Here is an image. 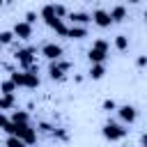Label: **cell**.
I'll return each instance as SVG.
<instances>
[{"label": "cell", "mask_w": 147, "mask_h": 147, "mask_svg": "<svg viewBox=\"0 0 147 147\" xmlns=\"http://www.w3.org/2000/svg\"><path fill=\"white\" fill-rule=\"evenodd\" d=\"M5 133H9V136H16V138H21L25 145H32V142H37V131L30 126V122H18V124H14V122H9V126L5 129Z\"/></svg>", "instance_id": "6da1fadb"}, {"label": "cell", "mask_w": 147, "mask_h": 147, "mask_svg": "<svg viewBox=\"0 0 147 147\" xmlns=\"http://www.w3.org/2000/svg\"><path fill=\"white\" fill-rule=\"evenodd\" d=\"M87 60L90 64H101L108 60V41L106 39H94L92 46L87 48Z\"/></svg>", "instance_id": "7a4b0ae2"}, {"label": "cell", "mask_w": 147, "mask_h": 147, "mask_svg": "<svg viewBox=\"0 0 147 147\" xmlns=\"http://www.w3.org/2000/svg\"><path fill=\"white\" fill-rule=\"evenodd\" d=\"M34 55H37V48H18L16 53H14V57H16V62L21 64V69L23 71H37V64H34Z\"/></svg>", "instance_id": "3957f363"}, {"label": "cell", "mask_w": 147, "mask_h": 147, "mask_svg": "<svg viewBox=\"0 0 147 147\" xmlns=\"http://www.w3.org/2000/svg\"><path fill=\"white\" fill-rule=\"evenodd\" d=\"M101 133H103V138L110 140V142H119V140L126 138V129H124L122 124H117V122H106L103 129H101Z\"/></svg>", "instance_id": "277c9868"}, {"label": "cell", "mask_w": 147, "mask_h": 147, "mask_svg": "<svg viewBox=\"0 0 147 147\" xmlns=\"http://www.w3.org/2000/svg\"><path fill=\"white\" fill-rule=\"evenodd\" d=\"M69 67H71V62H67V60H53L51 64H48V78L51 80H62L64 78V74L69 71Z\"/></svg>", "instance_id": "5b68a950"}, {"label": "cell", "mask_w": 147, "mask_h": 147, "mask_svg": "<svg viewBox=\"0 0 147 147\" xmlns=\"http://www.w3.org/2000/svg\"><path fill=\"white\" fill-rule=\"evenodd\" d=\"M115 110H117V115H119V119H122L124 124H133V122L138 119V108H136V106H131V103L117 106Z\"/></svg>", "instance_id": "8992f818"}, {"label": "cell", "mask_w": 147, "mask_h": 147, "mask_svg": "<svg viewBox=\"0 0 147 147\" xmlns=\"http://www.w3.org/2000/svg\"><path fill=\"white\" fill-rule=\"evenodd\" d=\"M41 55H44L48 62H53V60H60V57L64 55V51H62V46H60V44L48 41V44H44V46H41Z\"/></svg>", "instance_id": "52a82bcc"}, {"label": "cell", "mask_w": 147, "mask_h": 147, "mask_svg": "<svg viewBox=\"0 0 147 147\" xmlns=\"http://www.w3.org/2000/svg\"><path fill=\"white\" fill-rule=\"evenodd\" d=\"M90 18H92V23H94V25H99V28H110V25H113L110 14H108L106 9H94Z\"/></svg>", "instance_id": "ba28073f"}, {"label": "cell", "mask_w": 147, "mask_h": 147, "mask_svg": "<svg viewBox=\"0 0 147 147\" xmlns=\"http://www.w3.org/2000/svg\"><path fill=\"white\" fill-rule=\"evenodd\" d=\"M14 37H18V39H23V41H28V39H32V25L30 23H25V21H18L16 25H14Z\"/></svg>", "instance_id": "9c48e42d"}, {"label": "cell", "mask_w": 147, "mask_h": 147, "mask_svg": "<svg viewBox=\"0 0 147 147\" xmlns=\"http://www.w3.org/2000/svg\"><path fill=\"white\" fill-rule=\"evenodd\" d=\"M108 14H110V21H113V23H124V21L129 18V14H126V7H124V5H115Z\"/></svg>", "instance_id": "30bf717a"}, {"label": "cell", "mask_w": 147, "mask_h": 147, "mask_svg": "<svg viewBox=\"0 0 147 147\" xmlns=\"http://www.w3.org/2000/svg\"><path fill=\"white\" fill-rule=\"evenodd\" d=\"M46 25H48L53 32H57L60 37H67V28H69V25L64 23V18H57V16H55V18H51V21H46Z\"/></svg>", "instance_id": "8fae6325"}, {"label": "cell", "mask_w": 147, "mask_h": 147, "mask_svg": "<svg viewBox=\"0 0 147 147\" xmlns=\"http://www.w3.org/2000/svg\"><path fill=\"white\" fill-rule=\"evenodd\" d=\"M67 18L71 21V25H87V23L92 21L90 14H85V11H69Z\"/></svg>", "instance_id": "7c38bea8"}, {"label": "cell", "mask_w": 147, "mask_h": 147, "mask_svg": "<svg viewBox=\"0 0 147 147\" xmlns=\"http://www.w3.org/2000/svg\"><path fill=\"white\" fill-rule=\"evenodd\" d=\"M23 87H28V90H37L39 87V76H37V71H23Z\"/></svg>", "instance_id": "4fadbf2b"}, {"label": "cell", "mask_w": 147, "mask_h": 147, "mask_svg": "<svg viewBox=\"0 0 147 147\" xmlns=\"http://www.w3.org/2000/svg\"><path fill=\"white\" fill-rule=\"evenodd\" d=\"M67 37L69 39H85L87 37V28L85 25H71V28H67Z\"/></svg>", "instance_id": "5bb4252c"}, {"label": "cell", "mask_w": 147, "mask_h": 147, "mask_svg": "<svg viewBox=\"0 0 147 147\" xmlns=\"http://www.w3.org/2000/svg\"><path fill=\"white\" fill-rule=\"evenodd\" d=\"M87 76H90L92 80H101V78L106 76V64H103V62H101V64H92L90 71H87Z\"/></svg>", "instance_id": "9a60e30c"}, {"label": "cell", "mask_w": 147, "mask_h": 147, "mask_svg": "<svg viewBox=\"0 0 147 147\" xmlns=\"http://www.w3.org/2000/svg\"><path fill=\"white\" fill-rule=\"evenodd\" d=\"M9 122H14V124H18V122H30V115H28L25 110H14L11 117H9Z\"/></svg>", "instance_id": "2e32d148"}, {"label": "cell", "mask_w": 147, "mask_h": 147, "mask_svg": "<svg viewBox=\"0 0 147 147\" xmlns=\"http://www.w3.org/2000/svg\"><path fill=\"white\" fill-rule=\"evenodd\" d=\"M14 108V94H0V110Z\"/></svg>", "instance_id": "e0dca14e"}, {"label": "cell", "mask_w": 147, "mask_h": 147, "mask_svg": "<svg viewBox=\"0 0 147 147\" xmlns=\"http://www.w3.org/2000/svg\"><path fill=\"white\" fill-rule=\"evenodd\" d=\"M39 16L44 18V23H46V21H51V18H55V9H53V5H44V7H41V11H39Z\"/></svg>", "instance_id": "ac0fdd59"}, {"label": "cell", "mask_w": 147, "mask_h": 147, "mask_svg": "<svg viewBox=\"0 0 147 147\" xmlns=\"http://www.w3.org/2000/svg\"><path fill=\"white\" fill-rule=\"evenodd\" d=\"M115 48L117 51H126L129 48V37L126 34H117L115 37Z\"/></svg>", "instance_id": "d6986e66"}, {"label": "cell", "mask_w": 147, "mask_h": 147, "mask_svg": "<svg viewBox=\"0 0 147 147\" xmlns=\"http://www.w3.org/2000/svg\"><path fill=\"white\" fill-rule=\"evenodd\" d=\"M16 37H14V32L11 30H0V46H7V44H11Z\"/></svg>", "instance_id": "ffe728a7"}, {"label": "cell", "mask_w": 147, "mask_h": 147, "mask_svg": "<svg viewBox=\"0 0 147 147\" xmlns=\"http://www.w3.org/2000/svg\"><path fill=\"white\" fill-rule=\"evenodd\" d=\"M16 92V85L11 80H2L0 83V94H14Z\"/></svg>", "instance_id": "44dd1931"}, {"label": "cell", "mask_w": 147, "mask_h": 147, "mask_svg": "<svg viewBox=\"0 0 147 147\" xmlns=\"http://www.w3.org/2000/svg\"><path fill=\"white\" fill-rule=\"evenodd\" d=\"M9 80H11L16 87H23V69H21V71H11V74H9Z\"/></svg>", "instance_id": "7402d4cb"}, {"label": "cell", "mask_w": 147, "mask_h": 147, "mask_svg": "<svg viewBox=\"0 0 147 147\" xmlns=\"http://www.w3.org/2000/svg\"><path fill=\"white\" fill-rule=\"evenodd\" d=\"M5 147H28L21 138H16V136H9L7 140H5Z\"/></svg>", "instance_id": "603a6c76"}, {"label": "cell", "mask_w": 147, "mask_h": 147, "mask_svg": "<svg viewBox=\"0 0 147 147\" xmlns=\"http://www.w3.org/2000/svg\"><path fill=\"white\" fill-rule=\"evenodd\" d=\"M53 9H55V16H57V18H64V16L69 14L64 5H53Z\"/></svg>", "instance_id": "cb8c5ba5"}, {"label": "cell", "mask_w": 147, "mask_h": 147, "mask_svg": "<svg viewBox=\"0 0 147 147\" xmlns=\"http://www.w3.org/2000/svg\"><path fill=\"white\" fill-rule=\"evenodd\" d=\"M101 108H103V110H106V113H110V110H115V108H117V103H115V101H113V99H106V101H103V103H101Z\"/></svg>", "instance_id": "d4e9b609"}, {"label": "cell", "mask_w": 147, "mask_h": 147, "mask_svg": "<svg viewBox=\"0 0 147 147\" xmlns=\"http://www.w3.org/2000/svg\"><path fill=\"white\" fill-rule=\"evenodd\" d=\"M7 126H9V117H7V115L0 110V131H5Z\"/></svg>", "instance_id": "484cf974"}, {"label": "cell", "mask_w": 147, "mask_h": 147, "mask_svg": "<svg viewBox=\"0 0 147 147\" xmlns=\"http://www.w3.org/2000/svg\"><path fill=\"white\" fill-rule=\"evenodd\" d=\"M25 23L34 25V23H37V14H34V11H28V14H25Z\"/></svg>", "instance_id": "4316f807"}, {"label": "cell", "mask_w": 147, "mask_h": 147, "mask_svg": "<svg viewBox=\"0 0 147 147\" xmlns=\"http://www.w3.org/2000/svg\"><path fill=\"white\" fill-rule=\"evenodd\" d=\"M39 131H44V133H51V131H53V126H51L48 122H39Z\"/></svg>", "instance_id": "83f0119b"}, {"label": "cell", "mask_w": 147, "mask_h": 147, "mask_svg": "<svg viewBox=\"0 0 147 147\" xmlns=\"http://www.w3.org/2000/svg\"><path fill=\"white\" fill-rule=\"evenodd\" d=\"M136 64H138V67H145V64H147V57H145V55H140V57L136 60Z\"/></svg>", "instance_id": "f1b7e54d"}, {"label": "cell", "mask_w": 147, "mask_h": 147, "mask_svg": "<svg viewBox=\"0 0 147 147\" xmlns=\"http://www.w3.org/2000/svg\"><path fill=\"white\" fill-rule=\"evenodd\" d=\"M145 145H147V136L142 133V136H140V147H145Z\"/></svg>", "instance_id": "f546056e"}, {"label": "cell", "mask_w": 147, "mask_h": 147, "mask_svg": "<svg viewBox=\"0 0 147 147\" xmlns=\"http://www.w3.org/2000/svg\"><path fill=\"white\" fill-rule=\"evenodd\" d=\"M126 2H129V5H138L140 0H126Z\"/></svg>", "instance_id": "4dcf8cb0"}, {"label": "cell", "mask_w": 147, "mask_h": 147, "mask_svg": "<svg viewBox=\"0 0 147 147\" xmlns=\"http://www.w3.org/2000/svg\"><path fill=\"white\" fill-rule=\"evenodd\" d=\"M2 2H5V0H0V7H2Z\"/></svg>", "instance_id": "1f68e13d"}, {"label": "cell", "mask_w": 147, "mask_h": 147, "mask_svg": "<svg viewBox=\"0 0 147 147\" xmlns=\"http://www.w3.org/2000/svg\"><path fill=\"white\" fill-rule=\"evenodd\" d=\"M0 51H2V46H0Z\"/></svg>", "instance_id": "d6a6232c"}]
</instances>
